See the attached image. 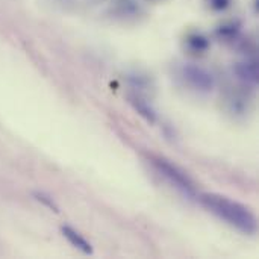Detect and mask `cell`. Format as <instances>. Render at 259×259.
Wrapping results in <instances>:
<instances>
[{"instance_id":"1","label":"cell","mask_w":259,"mask_h":259,"mask_svg":"<svg viewBox=\"0 0 259 259\" xmlns=\"http://www.w3.org/2000/svg\"><path fill=\"white\" fill-rule=\"evenodd\" d=\"M200 203L206 211L214 214L217 219L225 222L226 225L235 228L237 231L253 235L258 231V222L255 214L244 205L220 194L205 193L199 196Z\"/></svg>"},{"instance_id":"2","label":"cell","mask_w":259,"mask_h":259,"mask_svg":"<svg viewBox=\"0 0 259 259\" xmlns=\"http://www.w3.org/2000/svg\"><path fill=\"white\" fill-rule=\"evenodd\" d=\"M150 162L156 168V171L162 178H165V181L170 182L175 188H178L182 194H187L190 197L197 196L194 181L179 165H176L171 161H168L167 158L158 156V155H150Z\"/></svg>"},{"instance_id":"3","label":"cell","mask_w":259,"mask_h":259,"mask_svg":"<svg viewBox=\"0 0 259 259\" xmlns=\"http://www.w3.org/2000/svg\"><path fill=\"white\" fill-rule=\"evenodd\" d=\"M182 76L187 80V83L202 93H209L212 91L215 80L214 76L203 67L200 65H194V64H188L182 68Z\"/></svg>"},{"instance_id":"4","label":"cell","mask_w":259,"mask_h":259,"mask_svg":"<svg viewBox=\"0 0 259 259\" xmlns=\"http://www.w3.org/2000/svg\"><path fill=\"white\" fill-rule=\"evenodd\" d=\"M61 232H62V235L67 238V241L71 244V246H74L76 249H79L82 253H85V255H91L93 253V247H91V244L76 231V229H73V228H70V226H62L61 228Z\"/></svg>"},{"instance_id":"5","label":"cell","mask_w":259,"mask_h":259,"mask_svg":"<svg viewBox=\"0 0 259 259\" xmlns=\"http://www.w3.org/2000/svg\"><path fill=\"white\" fill-rule=\"evenodd\" d=\"M129 103L132 105V108H134L144 120H147L149 123H155V121H156V112H155V109H153L144 99H141V97H138V96H129Z\"/></svg>"},{"instance_id":"6","label":"cell","mask_w":259,"mask_h":259,"mask_svg":"<svg viewBox=\"0 0 259 259\" xmlns=\"http://www.w3.org/2000/svg\"><path fill=\"white\" fill-rule=\"evenodd\" d=\"M238 74L241 79L247 80V82H256L258 77V70L255 64H241L238 67Z\"/></svg>"},{"instance_id":"7","label":"cell","mask_w":259,"mask_h":259,"mask_svg":"<svg viewBox=\"0 0 259 259\" xmlns=\"http://www.w3.org/2000/svg\"><path fill=\"white\" fill-rule=\"evenodd\" d=\"M33 196H35V199H36L38 202H41V203H42L44 206H47L49 209H52V211H55V212H58V211H59L58 205L53 202V199H52L49 194H46V193H41V191H39V193H35Z\"/></svg>"}]
</instances>
